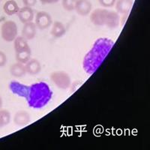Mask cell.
<instances>
[{
  "label": "cell",
  "instance_id": "cell-1",
  "mask_svg": "<svg viewBox=\"0 0 150 150\" xmlns=\"http://www.w3.org/2000/svg\"><path fill=\"white\" fill-rule=\"evenodd\" d=\"M114 45V41L108 38L96 40L83 60V68L86 73L92 74L98 69Z\"/></svg>",
  "mask_w": 150,
  "mask_h": 150
},
{
  "label": "cell",
  "instance_id": "cell-2",
  "mask_svg": "<svg viewBox=\"0 0 150 150\" xmlns=\"http://www.w3.org/2000/svg\"><path fill=\"white\" fill-rule=\"evenodd\" d=\"M52 98V91L49 85L45 82H39L28 86L25 99L30 108L41 109L44 108Z\"/></svg>",
  "mask_w": 150,
  "mask_h": 150
},
{
  "label": "cell",
  "instance_id": "cell-3",
  "mask_svg": "<svg viewBox=\"0 0 150 150\" xmlns=\"http://www.w3.org/2000/svg\"><path fill=\"white\" fill-rule=\"evenodd\" d=\"M14 47L17 61L21 63L26 64L32 56V50L27 41L24 39L22 36H17L14 40Z\"/></svg>",
  "mask_w": 150,
  "mask_h": 150
},
{
  "label": "cell",
  "instance_id": "cell-4",
  "mask_svg": "<svg viewBox=\"0 0 150 150\" xmlns=\"http://www.w3.org/2000/svg\"><path fill=\"white\" fill-rule=\"evenodd\" d=\"M50 79L53 83L59 89L66 90L71 85V79L70 75L64 71H56L50 74Z\"/></svg>",
  "mask_w": 150,
  "mask_h": 150
},
{
  "label": "cell",
  "instance_id": "cell-5",
  "mask_svg": "<svg viewBox=\"0 0 150 150\" xmlns=\"http://www.w3.org/2000/svg\"><path fill=\"white\" fill-rule=\"evenodd\" d=\"M18 28L15 22L12 21H5L1 26V36L4 41L12 42L17 38Z\"/></svg>",
  "mask_w": 150,
  "mask_h": 150
},
{
  "label": "cell",
  "instance_id": "cell-6",
  "mask_svg": "<svg viewBox=\"0 0 150 150\" xmlns=\"http://www.w3.org/2000/svg\"><path fill=\"white\" fill-rule=\"evenodd\" d=\"M53 19L51 15L46 11L38 12L35 15V24L37 29L41 30L47 29L52 26L53 24Z\"/></svg>",
  "mask_w": 150,
  "mask_h": 150
},
{
  "label": "cell",
  "instance_id": "cell-7",
  "mask_svg": "<svg viewBox=\"0 0 150 150\" xmlns=\"http://www.w3.org/2000/svg\"><path fill=\"white\" fill-rule=\"evenodd\" d=\"M108 9L96 8L91 12L90 21L95 26H103L105 23V20L107 14L108 13Z\"/></svg>",
  "mask_w": 150,
  "mask_h": 150
},
{
  "label": "cell",
  "instance_id": "cell-8",
  "mask_svg": "<svg viewBox=\"0 0 150 150\" xmlns=\"http://www.w3.org/2000/svg\"><path fill=\"white\" fill-rule=\"evenodd\" d=\"M92 9V5L89 0H77L74 10L77 14L82 17L89 15Z\"/></svg>",
  "mask_w": 150,
  "mask_h": 150
},
{
  "label": "cell",
  "instance_id": "cell-9",
  "mask_svg": "<svg viewBox=\"0 0 150 150\" xmlns=\"http://www.w3.org/2000/svg\"><path fill=\"white\" fill-rule=\"evenodd\" d=\"M120 23V14L113 11H108L105 20L104 26L110 29H115L119 27Z\"/></svg>",
  "mask_w": 150,
  "mask_h": 150
},
{
  "label": "cell",
  "instance_id": "cell-10",
  "mask_svg": "<svg viewBox=\"0 0 150 150\" xmlns=\"http://www.w3.org/2000/svg\"><path fill=\"white\" fill-rule=\"evenodd\" d=\"M31 116L26 110H19L14 116V123L19 127H23L29 124Z\"/></svg>",
  "mask_w": 150,
  "mask_h": 150
},
{
  "label": "cell",
  "instance_id": "cell-11",
  "mask_svg": "<svg viewBox=\"0 0 150 150\" xmlns=\"http://www.w3.org/2000/svg\"><path fill=\"white\" fill-rule=\"evenodd\" d=\"M17 14L18 16L19 20L23 24L26 23L32 22L35 17L33 9L31 7H28V6H24V7L19 9Z\"/></svg>",
  "mask_w": 150,
  "mask_h": 150
},
{
  "label": "cell",
  "instance_id": "cell-12",
  "mask_svg": "<svg viewBox=\"0 0 150 150\" xmlns=\"http://www.w3.org/2000/svg\"><path fill=\"white\" fill-rule=\"evenodd\" d=\"M37 34V27L35 23L32 22L24 23L23 27L22 29V37L26 41H30L35 38Z\"/></svg>",
  "mask_w": 150,
  "mask_h": 150
},
{
  "label": "cell",
  "instance_id": "cell-13",
  "mask_svg": "<svg viewBox=\"0 0 150 150\" xmlns=\"http://www.w3.org/2000/svg\"><path fill=\"white\" fill-rule=\"evenodd\" d=\"M9 89L13 92V94L18 96L19 97L25 98L26 96V93H27L28 86L24 85V84L14 80L9 83Z\"/></svg>",
  "mask_w": 150,
  "mask_h": 150
},
{
  "label": "cell",
  "instance_id": "cell-14",
  "mask_svg": "<svg viewBox=\"0 0 150 150\" xmlns=\"http://www.w3.org/2000/svg\"><path fill=\"white\" fill-rule=\"evenodd\" d=\"M133 0H116L115 3L116 12L121 14H128L133 6Z\"/></svg>",
  "mask_w": 150,
  "mask_h": 150
},
{
  "label": "cell",
  "instance_id": "cell-15",
  "mask_svg": "<svg viewBox=\"0 0 150 150\" xmlns=\"http://www.w3.org/2000/svg\"><path fill=\"white\" fill-rule=\"evenodd\" d=\"M25 67H26V74H29L32 76L38 74L41 71V62L36 59H30L25 64Z\"/></svg>",
  "mask_w": 150,
  "mask_h": 150
},
{
  "label": "cell",
  "instance_id": "cell-16",
  "mask_svg": "<svg viewBox=\"0 0 150 150\" xmlns=\"http://www.w3.org/2000/svg\"><path fill=\"white\" fill-rule=\"evenodd\" d=\"M66 33V29L63 23L60 21H55L52 24V29L50 30V34L55 38H59L65 35Z\"/></svg>",
  "mask_w": 150,
  "mask_h": 150
},
{
  "label": "cell",
  "instance_id": "cell-17",
  "mask_svg": "<svg viewBox=\"0 0 150 150\" xmlns=\"http://www.w3.org/2000/svg\"><path fill=\"white\" fill-rule=\"evenodd\" d=\"M10 73L13 77L16 78H21V77H24L26 74L25 64L21 63L18 62L17 63L13 64L10 68Z\"/></svg>",
  "mask_w": 150,
  "mask_h": 150
},
{
  "label": "cell",
  "instance_id": "cell-18",
  "mask_svg": "<svg viewBox=\"0 0 150 150\" xmlns=\"http://www.w3.org/2000/svg\"><path fill=\"white\" fill-rule=\"evenodd\" d=\"M19 9H20V7H19L18 4L14 0H8L5 2L3 6L4 11L8 16L17 14Z\"/></svg>",
  "mask_w": 150,
  "mask_h": 150
},
{
  "label": "cell",
  "instance_id": "cell-19",
  "mask_svg": "<svg viewBox=\"0 0 150 150\" xmlns=\"http://www.w3.org/2000/svg\"><path fill=\"white\" fill-rule=\"evenodd\" d=\"M11 113L7 110H0V129L8 125L11 122Z\"/></svg>",
  "mask_w": 150,
  "mask_h": 150
},
{
  "label": "cell",
  "instance_id": "cell-20",
  "mask_svg": "<svg viewBox=\"0 0 150 150\" xmlns=\"http://www.w3.org/2000/svg\"><path fill=\"white\" fill-rule=\"evenodd\" d=\"M76 2H77V0H62V7L65 11H72L74 10Z\"/></svg>",
  "mask_w": 150,
  "mask_h": 150
},
{
  "label": "cell",
  "instance_id": "cell-21",
  "mask_svg": "<svg viewBox=\"0 0 150 150\" xmlns=\"http://www.w3.org/2000/svg\"><path fill=\"white\" fill-rule=\"evenodd\" d=\"M116 0H98L99 4L104 8H111L114 6Z\"/></svg>",
  "mask_w": 150,
  "mask_h": 150
},
{
  "label": "cell",
  "instance_id": "cell-22",
  "mask_svg": "<svg viewBox=\"0 0 150 150\" xmlns=\"http://www.w3.org/2000/svg\"><path fill=\"white\" fill-rule=\"evenodd\" d=\"M7 56L4 52L0 50V67H3L7 63Z\"/></svg>",
  "mask_w": 150,
  "mask_h": 150
},
{
  "label": "cell",
  "instance_id": "cell-23",
  "mask_svg": "<svg viewBox=\"0 0 150 150\" xmlns=\"http://www.w3.org/2000/svg\"><path fill=\"white\" fill-rule=\"evenodd\" d=\"M24 6H28V7H33L37 3V0H22Z\"/></svg>",
  "mask_w": 150,
  "mask_h": 150
},
{
  "label": "cell",
  "instance_id": "cell-24",
  "mask_svg": "<svg viewBox=\"0 0 150 150\" xmlns=\"http://www.w3.org/2000/svg\"><path fill=\"white\" fill-rule=\"evenodd\" d=\"M42 4H54L59 2V0H40Z\"/></svg>",
  "mask_w": 150,
  "mask_h": 150
},
{
  "label": "cell",
  "instance_id": "cell-25",
  "mask_svg": "<svg viewBox=\"0 0 150 150\" xmlns=\"http://www.w3.org/2000/svg\"><path fill=\"white\" fill-rule=\"evenodd\" d=\"M2 97H1V96H0V109L2 108Z\"/></svg>",
  "mask_w": 150,
  "mask_h": 150
},
{
  "label": "cell",
  "instance_id": "cell-26",
  "mask_svg": "<svg viewBox=\"0 0 150 150\" xmlns=\"http://www.w3.org/2000/svg\"><path fill=\"white\" fill-rule=\"evenodd\" d=\"M2 0H0V2H2Z\"/></svg>",
  "mask_w": 150,
  "mask_h": 150
}]
</instances>
